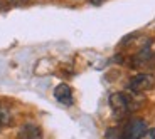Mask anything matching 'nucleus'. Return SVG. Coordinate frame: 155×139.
Wrapping results in <instances>:
<instances>
[{
	"label": "nucleus",
	"instance_id": "obj_1",
	"mask_svg": "<svg viewBox=\"0 0 155 139\" xmlns=\"http://www.w3.org/2000/svg\"><path fill=\"white\" fill-rule=\"evenodd\" d=\"M110 106H111L113 114H115L118 119L125 117L127 114H130V112L137 107V106L133 104L132 97L125 92H113L111 96H110Z\"/></svg>",
	"mask_w": 155,
	"mask_h": 139
},
{
	"label": "nucleus",
	"instance_id": "obj_11",
	"mask_svg": "<svg viewBox=\"0 0 155 139\" xmlns=\"http://www.w3.org/2000/svg\"><path fill=\"white\" fill-rule=\"evenodd\" d=\"M0 128H2V124H0Z\"/></svg>",
	"mask_w": 155,
	"mask_h": 139
},
{
	"label": "nucleus",
	"instance_id": "obj_8",
	"mask_svg": "<svg viewBox=\"0 0 155 139\" xmlns=\"http://www.w3.org/2000/svg\"><path fill=\"white\" fill-rule=\"evenodd\" d=\"M140 139H155V129H147Z\"/></svg>",
	"mask_w": 155,
	"mask_h": 139
},
{
	"label": "nucleus",
	"instance_id": "obj_7",
	"mask_svg": "<svg viewBox=\"0 0 155 139\" xmlns=\"http://www.w3.org/2000/svg\"><path fill=\"white\" fill-rule=\"evenodd\" d=\"M105 136H106V139H121V131L116 128H110Z\"/></svg>",
	"mask_w": 155,
	"mask_h": 139
},
{
	"label": "nucleus",
	"instance_id": "obj_9",
	"mask_svg": "<svg viewBox=\"0 0 155 139\" xmlns=\"http://www.w3.org/2000/svg\"><path fill=\"white\" fill-rule=\"evenodd\" d=\"M10 4H14V5H22V4H25L27 0H8Z\"/></svg>",
	"mask_w": 155,
	"mask_h": 139
},
{
	"label": "nucleus",
	"instance_id": "obj_3",
	"mask_svg": "<svg viewBox=\"0 0 155 139\" xmlns=\"http://www.w3.org/2000/svg\"><path fill=\"white\" fill-rule=\"evenodd\" d=\"M155 84V77L152 74H138L135 77L130 79L128 82V89L132 91L133 94H138V92H143V91L152 89Z\"/></svg>",
	"mask_w": 155,
	"mask_h": 139
},
{
	"label": "nucleus",
	"instance_id": "obj_6",
	"mask_svg": "<svg viewBox=\"0 0 155 139\" xmlns=\"http://www.w3.org/2000/svg\"><path fill=\"white\" fill-rule=\"evenodd\" d=\"M14 122V116H12V111L8 106L0 104V124L2 126H10Z\"/></svg>",
	"mask_w": 155,
	"mask_h": 139
},
{
	"label": "nucleus",
	"instance_id": "obj_10",
	"mask_svg": "<svg viewBox=\"0 0 155 139\" xmlns=\"http://www.w3.org/2000/svg\"><path fill=\"white\" fill-rule=\"evenodd\" d=\"M91 4L93 5H101L103 4V0H91Z\"/></svg>",
	"mask_w": 155,
	"mask_h": 139
},
{
	"label": "nucleus",
	"instance_id": "obj_2",
	"mask_svg": "<svg viewBox=\"0 0 155 139\" xmlns=\"http://www.w3.org/2000/svg\"><path fill=\"white\" fill-rule=\"evenodd\" d=\"M147 129H148L147 122H145L143 119H138V117L130 119V121L125 122L123 129H120L121 131V139H140Z\"/></svg>",
	"mask_w": 155,
	"mask_h": 139
},
{
	"label": "nucleus",
	"instance_id": "obj_4",
	"mask_svg": "<svg viewBox=\"0 0 155 139\" xmlns=\"http://www.w3.org/2000/svg\"><path fill=\"white\" fill-rule=\"evenodd\" d=\"M54 97L56 100H59L62 106H73L74 99H73V91L68 84H59L54 89Z\"/></svg>",
	"mask_w": 155,
	"mask_h": 139
},
{
	"label": "nucleus",
	"instance_id": "obj_5",
	"mask_svg": "<svg viewBox=\"0 0 155 139\" xmlns=\"http://www.w3.org/2000/svg\"><path fill=\"white\" fill-rule=\"evenodd\" d=\"M19 139H42V131L37 124L25 122L19 131Z\"/></svg>",
	"mask_w": 155,
	"mask_h": 139
}]
</instances>
